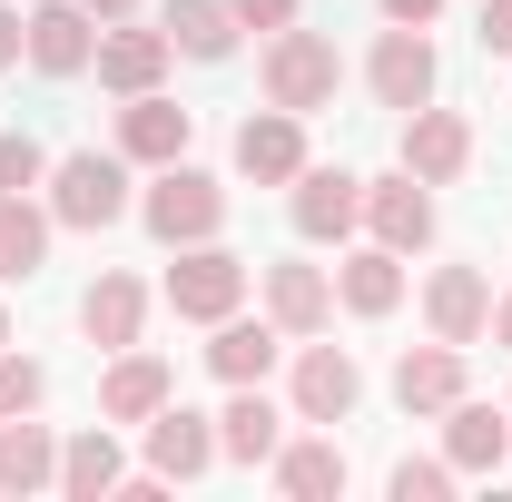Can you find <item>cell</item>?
Returning <instances> with one entry per match:
<instances>
[{
	"mask_svg": "<svg viewBox=\"0 0 512 502\" xmlns=\"http://www.w3.org/2000/svg\"><path fill=\"white\" fill-rule=\"evenodd\" d=\"M256 89L276 99V109H296V119H316L335 109V89H345V50L325 40V30H266V50H256Z\"/></svg>",
	"mask_w": 512,
	"mask_h": 502,
	"instance_id": "cell-1",
	"label": "cell"
},
{
	"mask_svg": "<svg viewBox=\"0 0 512 502\" xmlns=\"http://www.w3.org/2000/svg\"><path fill=\"white\" fill-rule=\"evenodd\" d=\"M50 227H79V237H99V227H119V217H138V197H128V158L119 148H69V158H50Z\"/></svg>",
	"mask_w": 512,
	"mask_h": 502,
	"instance_id": "cell-2",
	"label": "cell"
},
{
	"mask_svg": "<svg viewBox=\"0 0 512 502\" xmlns=\"http://www.w3.org/2000/svg\"><path fill=\"white\" fill-rule=\"evenodd\" d=\"M138 227L178 256V247H197V237L227 227V188H217L207 168H188V158H168V168H148V188H138Z\"/></svg>",
	"mask_w": 512,
	"mask_h": 502,
	"instance_id": "cell-3",
	"label": "cell"
},
{
	"mask_svg": "<svg viewBox=\"0 0 512 502\" xmlns=\"http://www.w3.org/2000/svg\"><path fill=\"white\" fill-rule=\"evenodd\" d=\"M256 286V266L237 247H217V237H197V247H178V266H168V306L188 315V325H217V315H237Z\"/></svg>",
	"mask_w": 512,
	"mask_h": 502,
	"instance_id": "cell-4",
	"label": "cell"
},
{
	"mask_svg": "<svg viewBox=\"0 0 512 502\" xmlns=\"http://www.w3.org/2000/svg\"><path fill=\"white\" fill-rule=\"evenodd\" d=\"M355 404H365V365H355L345 345H316V335H296V375H286V414H296V424H325V434H335V424H345Z\"/></svg>",
	"mask_w": 512,
	"mask_h": 502,
	"instance_id": "cell-5",
	"label": "cell"
},
{
	"mask_svg": "<svg viewBox=\"0 0 512 502\" xmlns=\"http://www.w3.org/2000/svg\"><path fill=\"white\" fill-rule=\"evenodd\" d=\"M286 217H296V237H306V247H345V237L365 227V178H355V168H316V158H306V168L286 178Z\"/></svg>",
	"mask_w": 512,
	"mask_h": 502,
	"instance_id": "cell-6",
	"label": "cell"
},
{
	"mask_svg": "<svg viewBox=\"0 0 512 502\" xmlns=\"http://www.w3.org/2000/svg\"><path fill=\"white\" fill-rule=\"evenodd\" d=\"M434 79H444V60H434V40L424 30H404V20H384V40H375V60H365V89H375V109H424L434 99Z\"/></svg>",
	"mask_w": 512,
	"mask_h": 502,
	"instance_id": "cell-7",
	"label": "cell"
},
{
	"mask_svg": "<svg viewBox=\"0 0 512 502\" xmlns=\"http://www.w3.org/2000/svg\"><path fill=\"white\" fill-rule=\"evenodd\" d=\"M256 296H266V315L286 325V345H296V335H325V325H335V266L276 256V266H256Z\"/></svg>",
	"mask_w": 512,
	"mask_h": 502,
	"instance_id": "cell-8",
	"label": "cell"
},
{
	"mask_svg": "<svg viewBox=\"0 0 512 502\" xmlns=\"http://www.w3.org/2000/svg\"><path fill=\"white\" fill-rule=\"evenodd\" d=\"M138 434H148V473H168V483H207V473L227 463V453H217V414H188L178 394H168Z\"/></svg>",
	"mask_w": 512,
	"mask_h": 502,
	"instance_id": "cell-9",
	"label": "cell"
},
{
	"mask_svg": "<svg viewBox=\"0 0 512 502\" xmlns=\"http://www.w3.org/2000/svg\"><path fill=\"white\" fill-rule=\"evenodd\" d=\"M473 394V375H463V345H404L394 355V404H404V424H434L444 404H463Z\"/></svg>",
	"mask_w": 512,
	"mask_h": 502,
	"instance_id": "cell-10",
	"label": "cell"
},
{
	"mask_svg": "<svg viewBox=\"0 0 512 502\" xmlns=\"http://www.w3.org/2000/svg\"><path fill=\"white\" fill-rule=\"evenodd\" d=\"M424 325L473 355V345L493 335V276H483V266H434V276H424Z\"/></svg>",
	"mask_w": 512,
	"mask_h": 502,
	"instance_id": "cell-11",
	"label": "cell"
},
{
	"mask_svg": "<svg viewBox=\"0 0 512 502\" xmlns=\"http://www.w3.org/2000/svg\"><path fill=\"white\" fill-rule=\"evenodd\" d=\"M188 138H197V109H178L168 89L119 99V158L128 168H168V158H188Z\"/></svg>",
	"mask_w": 512,
	"mask_h": 502,
	"instance_id": "cell-12",
	"label": "cell"
},
{
	"mask_svg": "<svg viewBox=\"0 0 512 502\" xmlns=\"http://www.w3.org/2000/svg\"><path fill=\"white\" fill-rule=\"evenodd\" d=\"M296 168H306V119H296V109H276V99H266V109H247V119H237V178L286 188Z\"/></svg>",
	"mask_w": 512,
	"mask_h": 502,
	"instance_id": "cell-13",
	"label": "cell"
},
{
	"mask_svg": "<svg viewBox=\"0 0 512 502\" xmlns=\"http://www.w3.org/2000/svg\"><path fill=\"white\" fill-rule=\"evenodd\" d=\"M404 168L424 178V188H453L463 168H473V119L463 109H404Z\"/></svg>",
	"mask_w": 512,
	"mask_h": 502,
	"instance_id": "cell-14",
	"label": "cell"
},
{
	"mask_svg": "<svg viewBox=\"0 0 512 502\" xmlns=\"http://www.w3.org/2000/svg\"><path fill=\"white\" fill-rule=\"evenodd\" d=\"M365 227H375V247H394V256L434 247V188H424L414 168H394V178H365Z\"/></svg>",
	"mask_w": 512,
	"mask_h": 502,
	"instance_id": "cell-15",
	"label": "cell"
},
{
	"mask_svg": "<svg viewBox=\"0 0 512 502\" xmlns=\"http://www.w3.org/2000/svg\"><path fill=\"white\" fill-rule=\"evenodd\" d=\"M266 473H276V493H286V502H335L345 483H355V463H345V443L325 434V424H306V434H286V443H276V463H266Z\"/></svg>",
	"mask_w": 512,
	"mask_h": 502,
	"instance_id": "cell-16",
	"label": "cell"
},
{
	"mask_svg": "<svg viewBox=\"0 0 512 502\" xmlns=\"http://www.w3.org/2000/svg\"><path fill=\"white\" fill-rule=\"evenodd\" d=\"M434 424H444V463L463 473V483L512 463V404H473V394H463V404H444Z\"/></svg>",
	"mask_w": 512,
	"mask_h": 502,
	"instance_id": "cell-17",
	"label": "cell"
},
{
	"mask_svg": "<svg viewBox=\"0 0 512 502\" xmlns=\"http://www.w3.org/2000/svg\"><path fill=\"white\" fill-rule=\"evenodd\" d=\"M168 30H138V20H99V89H119V99H138V89H158L168 79Z\"/></svg>",
	"mask_w": 512,
	"mask_h": 502,
	"instance_id": "cell-18",
	"label": "cell"
},
{
	"mask_svg": "<svg viewBox=\"0 0 512 502\" xmlns=\"http://www.w3.org/2000/svg\"><path fill=\"white\" fill-rule=\"evenodd\" d=\"M89 60H99V20H89L79 0H40V10H30V69H40V79H79Z\"/></svg>",
	"mask_w": 512,
	"mask_h": 502,
	"instance_id": "cell-19",
	"label": "cell"
},
{
	"mask_svg": "<svg viewBox=\"0 0 512 502\" xmlns=\"http://www.w3.org/2000/svg\"><path fill=\"white\" fill-rule=\"evenodd\" d=\"M286 404L266 394V384H227V414H217V453L227 463H276V443H286Z\"/></svg>",
	"mask_w": 512,
	"mask_h": 502,
	"instance_id": "cell-20",
	"label": "cell"
},
{
	"mask_svg": "<svg viewBox=\"0 0 512 502\" xmlns=\"http://www.w3.org/2000/svg\"><path fill=\"white\" fill-rule=\"evenodd\" d=\"M286 355V325L276 315H217V345H207V375L217 384H266Z\"/></svg>",
	"mask_w": 512,
	"mask_h": 502,
	"instance_id": "cell-21",
	"label": "cell"
},
{
	"mask_svg": "<svg viewBox=\"0 0 512 502\" xmlns=\"http://www.w3.org/2000/svg\"><path fill=\"white\" fill-rule=\"evenodd\" d=\"M79 335H89L99 355H128V345L148 335V286H138V276H119V266H109V276H99V286L79 296Z\"/></svg>",
	"mask_w": 512,
	"mask_h": 502,
	"instance_id": "cell-22",
	"label": "cell"
},
{
	"mask_svg": "<svg viewBox=\"0 0 512 502\" xmlns=\"http://www.w3.org/2000/svg\"><path fill=\"white\" fill-rule=\"evenodd\" d=\"M168 394H178V375H168V355L128 345V355H109V375H99V414H109V424H148V414H158Z\"/></svg>",
	"mask_w": 512,
	"mask_h": 502,
	"instance_id": "cell-23",
	"label": "cell"
},
{
	"mask_svg": "<svg viewBox=\"0 0 512 502\" xmlns=\"http://www.w3.org/2000/svg\"><path fill=\"white\" fill-rule=\"evenodd\" d=\"M0 493H60V434L30 414H0Z\"/></svg>",
	"mask_w": 512,
	"mask_h": 502,
	"instance_id": "cell-24",
	"label": "cell"
},
{
	"mask_svg": "<svg viewBox=\"0 0 512 502\" xmlns=\"http://www.w3.org/2000/svg\"><path fill=\"white\" fill-rule=\"evenodd\" d=\"M335 306L365 315V325L394 315V306H404V256H394V247H345V266H335Z\"/></svg>",
	"mask_w": 512,
	"mask_h": 502,
	"instance_id": "cell-25",
	"label": "cell"
},
{
	"mask_svg": "<svg viewBox=\"0 0 512 502\" xmlns=\"http://www.w3.org/2000/svg\"><path fill=\"white\" fill-rule=\"evenodd\" d=\"M119 483H128V453H119V434H109V414H99L89 434L60 443V493L69 502H99V493H119Z\"/></svg>",
	"mask_w": 512,
	"mask_h": 502,
	"instance_id": "cell-26",
	"label": "cell"
},
{
	"mask_svg": "<svg viewBox=\"0 0 512 502\" xmlns=\"http://www.w3.org/2000/svg\"><path fill=\"white\" fill-rule=\"evenodd\" d=\"M158 30H168L178 60H237V10L227 0H168Z\"/></svg>",
	"mask_w": 512,
	"mask_h": 502,
	"instance_id": "cell-27",
	"label": "cell"
},
{
	"mask_svg": "<svg viewBox=\"0 0 512 502\" xmlns=\"http://www.w3.org/2000/svg\"><path fill=\"white\" fill-rule=\"evenodd\" d=\"M50 266V207L40 197H0V286H30Z\"/></svg>",
	"mask_w": 512,
	"mask_h": 502,
	"instance_id": "cell-28",
	"label": "cell"
},
{
	"mask_svg": "<svg viewBox=\"0 0 512 502\" xmlns=\"http://www.w3.org/2000/svg\"><path fill=\"white\" fill-rule=\"evenodd\" d=\"M50 188V148L30 128H0V197H40Z\"/></svg>",
	"mask_w": 512,
	"mask_h": 502,
	"instance_id": "cell-29",
	"label": "cell"
},
{
	"mask_svg": "<svg viewBox=\"0 0 512 502\" xmlns=\"http://www.w3.org/2000/svg\"><path fill=\"white\" fill-rule=\"evenodd\" d=\"M453 483H463V473H453L444 453H404V463L384 473V493H394V502H444Z\"/></svg>",
	"mask_w": 512,
	"mask_h": 502,
	"instance_id": "cell-30",
	"label": "cell"
},
{
	"mask_svg": "<svg viewBox=\"0 0 512 502\" xmlns=\"http://www.w3.org/2000/svg\"><path fill=\"white\" fill-rule=\"evenodd\" d=\"M40 394H50V375L20 345H0V414H40Z\"/></svg>",
	"mask_w": 512,
	"mask_h": 502,
	"instance_id": "cell-31",
	"label": "cell"
},
{
	"mask_svg": "<svg viewBox=\"0 0 512 502\" xmlns=\"http://www.w3.org/2000/svg\"><path fill=\"white\" fill-rule=\"evenodd\" d=\"M227 10H237V30H286L306 0H227Z\"/></svg>",
	"mask_w": 512,
	"mask_h": 502,
	"instance_id": "cell-32",
	"label": "cell"
},
{
	"mask_svg": "<svg viewBox=\"0 0 512 502\" xmlns=\"http://www.w3.org/2000/svg\"><path fill=\"white\" fill-rule=\"evenodd\" d=\"M20 60H30V10L0 0V69H20Z\"/></svg>",
	"mask_w": 512,
	"mask_h": 502,
	"instance_id": "cell-33",
	"label": "cell"
},
{
	"mask_svg": "<svg viewBox=\"0 0 512 502\" xmlns=\"http://www.w3.org/2000/svg\"><path fill=\"white\" fill-rule=\"evenodd\" d=\"M483 50L512 60V0H483Z\"/></svg>",
	"mask_w": 512,
	"mask_h": 502,
	"instance_id": "cell-34",
	"label": "cell"
},
{
	"mask_svg": "<svg viewBox=\"0 0 512 502\" xmlns=\"http://www.w3.org/2000/svg\"><path fill=\"white\" fill-rule=\"evenodd\" d=\"M384 20H404V30H424V20H434V10H444V0H375Z\"/></svg>",
	"mask_w": 512,
	"mask_h": 502,
	"instance_id": "cell-35",
	"label": "cell"
},
{
	"mask_svg": "<svg viewBox=\"0 0 512 502\" xmlns=\"http://www.w3.org/2000/svg\"><path fill=\"white\" fill-rule=\"evenodd\" d=\"M89 20H138V0H79Z\"/></svg>",
	"mask_w": 512,
	"mask_h": 502,
	"instance_id": "cell-36",
	"label": "cell"
},
{
	"mask_svg": "<svg viewBox=\"0 0 512 502\" xmlns=\"http://www.w3.org/2000/svg\"><path fill=\"white\" fill-rule=\"evenodd\" d=\"M493 345L512 355V296H493Z\"/></svg>",
	"mask_w": 512,
	"mask_h": 502,
	"instance_id": "cell-37",
	"label": "cell"
},
{
	"mask_svg": "<svg viewBox=\"0 0 512 502\" xmlns=\"http://www.w3.org/2000/svg\"><path fill=\"white\" fill-rule=\"evenodd\" d=\"M0 345H10V306H0Z\"/></svg>",
	"mask_w": 512,
	"mask_h": 502,
	"instance_id": "cell-38",
	"label": "cell"
}]
</instances>
